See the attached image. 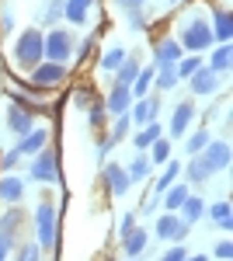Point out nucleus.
I'll return each instance as SVG.
<instances>
[{"instance_id":"obj_15","label":"nucleus","mask_w":233,"mask_h":261,"mask_svg":"<svg viewBox=\"0 0 233 261\" xmlns=\"http://www.w3.org/2000/svg\"><path fill=\"white\" fill-rule=\"evenodd\" d=\"M45 146H49V129H45V125H35L32 133H24V136L14 143V150H18L21 157H35Z\"/></svg>"},{"instance_id":"obj_4","label":"nucleus","mask_w":233,"mask_h":261,"mask_svg":"<svg viewBox=\"0 0 233 261\" xmlns=\"http://www.w3.org/2000/svg\"><path fill=\"white\" fill-rule=\"evenodd\" d=\"M42 49H45V60L49 63L70 66V60L77 56V35L66 32V28H53V32L45 35V42H42Z\"/></svg>"},{"instance_id":"obj_41","label":"nucleus","mask_w":233,"mask_h":261,"mask_svg":"<svg viewBox=\"0 0 233 261\" xmlns=\"http://www.w3.org/2000/svg\"><path fill=\"white\" fill-rule=\"evenodd\" d=\"M213 254H216V261H233V241H219L213 247Z\"/></svg>"},{"instance_id":"obj_18","label":"nucleus","mask_w":233,"mask_h":261,"mask_svg":"<svg viewBox=\"0 0 233 261\" xmlns=\"http://www.w3.org/2000/svg\"><path fill=\"white\" fill-rule=\"evenodd\" d=\"M21 199H24V178L0 174V205H21Z\"/></svg>"},{"instance_id":"obj_13","label":"nucleus","mask_w":233,"mask_h":261,"mask_svg":"<svg viewBox=\"0 0 233 261\" xmlns=\"http://www.w3.org/2000/svg\"><path fill=\"white\" fill-rule=\"evenodd\" d=\"M35 125H39V122H35V115H32L28 108H21V105H14V101L7 105V129H11L14 140H21L24 133H32Z\"/></svg>"},{"instance_id":"obj_42","label":"nucleus","mask_w":233,"mask_h":261,"mask_svg":"<svg viewBox=\"0 0 233 261\" xmlns=\"http://www.w3.org/2000/svg\"><path fill=\"white\" fill-rule=\"evenodd\" d=\"M133 230H136V213H125L122 223H118V241H122L125 233H133Z\"/></svg>"},{"instance_id":"obj_29","label":"nucleus","mask_w":233,"mask_h":261,"mask_svg":"<svg viewBox=\"0 0 233 261\" xmlns=\"http://www.w3.org/2000/svg\"><path fill=\"white\" fill-rule=\"evenodd\" d=\"M153 66H139V73H136V81H133V101H139V98H146L150 94V87H153Z\"/></svg>"},{"instance_id":"obj_30","label":"nucleus","mask_w":233,"mask_h":261,"mask_svg":"<svg viewBox=\"0 0 233 261\" xmlns=\"http://www.w3.org/2000/svg\"><path fill=\"white\" fill-rule=\"evenodd\" d=\"M125 60H129L125 45H112V49H105V56H101V70H105V73H115Z\"/></svg>"},{"instance_id":"obj_33","label":"nucleus","mask_w":233,"mask_h":261,"mask_svg":"<svg viewBox=\"0 0 233 261\" xmlns=\"http://www.w3.org/2000/svg\"><path fill=\"white\" fill-rule=\"evenodd\" d=\"M171 150H174V146H171V140H167V136H160V140L146 150V157H150V164H160V167H164V164L171 161Z\"/></svg>"},{"instance_id":"obj_14","label":"nucleus","mask_w":233,"mask_h":261,"mask_svg":"<svg viewBox=\"0 0 233 261\" xmlns=\"http://www.w3.org/2000/svg\"><path fill=\"white\" fill-rule=\"evenodd\" d=\"M185 56V49L177 45V39H160L153 45V56H150V66L160 70V66H177V60Z\"/></svg>"},{"instance_id":"obj_37","label":"nucleus","mask_w":233,"mask_h":261,"mask_svg":"<svg viewBox=\"0 0 233 261\" xmlns=\"http://www.w3.org/2000/svg\"><path fill=\"white\" fill-rule=\"evenodd\" d=\"M14 261H45V254L39 251V244H35V241H28V244H21V247H18Z\"/></svg>"},{"instance_id":"obj_11","label":"nucleus","mask_w":233,"mask_h":261,"mask_svg":"<svg viewBox=\"0 0 233 261\" xmlns=\"http://www.w3.org/2000/svg\"><path fill=\"white\" fill-rule=\"evenodd\" d=\"M219 87H223V77H216L209 66H202L198 73L188 77V91H192L195 98H216V94H219Z\"/></svg>"},{"instance_id":"obj_2","label":"nucleus","mask_w":233,"mask_h":261,"mask_svg":"<svg viewBox=\"0 0 233 261\" xmlns=\"http://www.w3.org/2000/svg\"><path fill=\"white\" fill-rule=\"evenodd\" d=\"M177 45L188 53V56H202L205 49H213V32H209V21L202 18V14H195L181 24V32H177Z\"/></svg>"},{"instance_id":"obj_22","label":"nucleus","mask_w":233,"mask_h":261,"mask_svg":"<svg viewBox=\"0 0 233 261\" xmlns=\"http://www.w3.org/2000/svg\"><path fill=\"white\" fill-rule=\"evenodd\" d=\"M146 244H150V230L136 226L133 233H125V237H122V254H125V258H139Z\"/></svg>"},{"instance_id":"obj_51","label":"nucleus","mask_w":233,"mask_h":261,"mask_svg":"<svg viewBox=\"0 0 233 261\" xmlns=\"http://www.w3.org/2000/svg\"><path fill=\"white\" fill-rule=\"evenodd\" d=\"M108 261H115V258H108Z\"/></svg>"},{"instance_id":"obj_28","label":"nucleus","mask_w":233,"mask_h":261,"mask_svg":"<svg viewBox=\"0 0 233 261\" xmlns=\"http://www.w3.org/2000/svg\"><path fill=\"white\" fill-rule=\"evenodd\" d=\"M209 140H213L209 125H202V129L188 133V136H185V153H188V157H198V153H202V150L209 146Z\"/></svg>"},{"instance_id":"obj_25","label":"nucleus","mask_w":233,"mask_h":261,"mask_svg":"<svg viewBox=\"0 0 233 261\" xmlns=\"http://www.w3.org/2000/svg\"><path fill=\"white\" fill-rule=\"evenodd\" d=\"M160 136H164V125H160V122H150V125H143L136 136H133V146H136V153H146V150H150V146H153Z\"/></svg>"},{"instance_id":"obj_47","label":"nucleus","mask_w":233,"mask_h":261,"mask_svg":"<svg viewBox=\"0 0 233 261\" xmlns=\"http://www.w3.org/2000/svg\"><path fill=\"white\" fill-rule=\"evenodd\" d=\"M118 7H122V11H129V7H136V0H115Z\"/></svg>"},{"instance_id":"obj_20","label":"nucleus","mask_w":233,"mask_h":261,"mask_svg":"<svg viewBox=\"0 0 233 261\" xmlns=\"http://www.w3.org/2000/svg\"><path fill=\"white\" fill-rule=\"evenodd\" d=\"M205 66L213 70L216 77L230 73V66H233V42H226V45H213V56H209V63H205Z\"/></svg>"},{"instance_id":"obj_9","label":"nucleus","mask_w":233,"mask_h":261,"mask_svg":"<svg viewBox=\"0 0 233 261\" xmlns=\"http://www.w3.org/2000/svg\"><path fill=\"white\" fill-rule=\"evenodd\" d=\"M188 223L181 220L177 213H160L157 216V223H153V233L160 237V241H171V244H181L185 237H188Z\"/></svg>"},{"instance_id":"obj_44","label":"nucleus","mask_w":233,"mask_h":261,"mask_svg":"<svg viewBox=\"0 0 233 261\" xmlns=\"http://www.w3.org/2000/svg\"><path fill=\"white\" fill-rule=\"evenodd\" d=\"M0 32H4V35L14 32V11H0Z\"/></svg>"},{"instance_id":"obj_27","label":"nucleus","mask_w":233,"mask_h":261,"mask_svg":"<svg viewBox=\"0 0 233 261\" xmlns=\"http://www.w3.org/2000/svg\"><path fill=\"white\" fill-rule=\"evenodd\" d=\"M177 216H181V220L188 223V226H195V223L202 220V216H205V199H202V195H188V199H185V205H181V209H177Z\"/></svg>"},{"instance_id":"obj_50","label":"nucleus","mask_w":233,"mask_h":261,"mask_svg":"<svg viewBox=\"0 0 233 261\" xmlns=\"http://www.w3.org/2000/svg\"><path fill=\"white\" fill-rule=\"evenodd\" d=\"M125 261H143V258H125Z\"/></svg>"},{"instance_id":"obj_39","label":"nucleus","mask_w":233,"mask_h":261,"mask_svg":"<svg viewBox=\"0 0 233 261\" xmlns=\"http://www.w3.org/2000/svg\"><path fill=\"white\" fill-rule=\"evenodd\" d=\"M108 112H105V105H91V108H87V122H91V129H105V125H108Z\"/></svg>"},{"instance_id":"obj_19","label":"nucleus","mask_w":233,"mask_h":261,"mask_svg":"<svg viewBox=\"0 0 233 261\" xmlns=\"http://www.w3.org/2000/svg\"><path fill=\"white\" fill-rule=\"evenodd\" d=\"M192 195V185H185V181H174L164 195H160V209L164 213H177L181 205H185V199Z\"/></svg>"},{"instance_id":"obj_5","label":"nucleus","mask_w":233,"mask_h":261,"mask_svg":"<svg viewBox=\"0 0 233 261\" xmlns=\"http://www.w3.org/2000/svg\"><path fill=\"white\" fill-rule=\"evenodd\" d=\"M28 178L35 181V185H59V153L53 146H45V150H39V153L32 157Z\"/></svg>"},{"instance_id":"obj_26","label":"nucleus","mask_w":233,"mask_h":261,"mask_svg":"<svg viewBox=\"0 0 233 261\" xmlns=\"http://www.w3.org/2000/svg\"><path fill=\"white\" fill-rule=\"evenodd\" d=\"M181 167H185V164H181V161H174V157H171V161L164 164L160 178L153 181V195H164V192H167V188H171V185H174V181L181 178Z\"/></svg>"},{"instance_id":"obj_24","label":"nucleus","mask_w":233,"mask_h":261,"mask_svg":"<svg viewBox=\"0 0 233 261\" xmlns=\"http://www.w3.org/2000/svg\"><path fill=\"white\" fill-rule=\"evenodd\" d=\"M125 174H129V181H133V185H139V181H150V174H153V164H150V157H146V153H133V161L125 164Z\"/></svg>"},{"instance_id":"obj_1","label":"nucleus","mask_w":233,"mask_h":261,"mask_svg":"<svg viewBox=\"0 0 233 261\" xmlns=\"http://www.w3.org/2000/svg\"><path fill=\"white\" fill-rule=\"evenodd\" d=\"M32 223H35V244H39L42 254H49L56 247L59 237V216H56V202L53 199H42L32 213Z\"/></svg>"},{"instance_id":"obj_21","label":"nucleus","mask_w":233,"mask_h":261,"mask_svg":"<svg viewBox=\"0 0 233 261\" xmlns=\"http://www.w3.org/2000/svg\"><path fill=\"white\" fill-rule=\"evenodd\" d=\"M91 11H94V0H66L63 4V18L70 24H87Z\"/></svg>"},{"instance_id":"obj_8","label":"nucleus","mask_w":233,"mask_h":261,"mask_svg":"<svg viewBox=\"0 0 233 261\" xmlns=\"http://www.w3.org/2000/svg\"><path fill=\"white\" fill-rule=\"evenodd\" d=\"M230 157H233V150H230V143H226V140H209V146L198 153V161L205 164V171H209L213 178H216V174H223V171L230 167Z\"/></svg>"},{"instance_id":"obj_49","label":"nucleus","mask_w":233,"mask_h":261,"mask_svg":"<svg viewBox=\"0 0 233 261\" xmlns=\"http://www.w3.org/2000/svg\"><path fill=\"white\" fill-rule=\"evenodd\" d=\"M164 4H167V7H174V4H177V0H164Z\"/></svg>"},{"instance_id":"obj_12","label":"nucleus","mask_w":233,"mask_h":261,"mask_svg":"<svg viewBox=\"0 0 233 261\" xmlns=\"http://www.w3.org/2000/svg\"><path fill=\"white\" fill-rule=\"evenodd\" d=\"M157 115H160V94H146V98L133 101V108H129V119H133V125H150V122H157Z\"/></svg>"},{"instance_id":"obj_48","label":"nucleus","mask_w":233,"mask_h":261,"mask_svg":"<svg viewBox=\"0 0 233 261\" xmlns=\"http://www.w3.org/2000/svg\"><path fill=\"white\" fill-rule=\"evenodd\" d=\"M185 261H209V258H205V254H188Z\"/></svg>"},{"instance_id":"obj_3","label":"nucleus","mask_w":233,"mask_h":261,"mask_svg":"<svg viewBox=\"0 0 233 261\" xmlns=\"http://www.w3.org/2000/svg\"><path fill=\"white\" fill-rule=\"evenodd\" d=\"M42 42H45V35H42L39 28H24L18 39H14V49H11V56H14V63H18L21 70H35L42 60H45V49H42Z\"/></svg>"},{"instance_id":"obj_7","label":"nucleus","mask_w":233,"mask_h":261,"mask_svg":"<svg viewBox=\"0 0 233 261\" xmlns=\"http://www.w3.org/2000/svg\"><path fill=\"white\" fill-rule=\"evenodd\" d=\"M66 77H70V66L42 60L39 66L32 70V87H35V91H53V87H59V84H66Z\"/></svg>"},{"instance_id":"obj_17","label":"nucleus","mask_w":233,"mask_h":261,"mask_svg":"<svg viewBox=\"0 0 233 261\" xmlns=\"http://www.w3.org/2000/svg\"><path fill=\"white\" fill-rule=\"evenodd\" d=\"M101 105H105V112H108V115H112V119H115V115H129V108H133V91H129V87H112V91H108V98L101 101Z\"/></svg>"},{"instance_id":"obj_35","label":"nucleus","mask_w":233,"mask_h":261,"mask_svg":"<svg viewBox=\"0 0 233 261\" xmlns=\"http://www.w3.org/2000/svg\"><path fill=\"white\" fill-rule=\"evenodd\" d=\"M153 87H157V91H174V87H177L174 66H160V70L153 73Z\"/></svg>"},{"instance_id":"obj_10","label":"nucleus","mask_w":233,"mask_h":261,"mask_svg":"<svg viewBox=\"0 0 233 261\" xmlns=\"http://www.w3.org/2000/svg\"><path fill=\"white\" fill-rule=\"evenodd\" d=\"M101 181H105V188H108L112 199H125L129 188H133V181H129V174H125L122 164H105V167H101Z\"/></svg>"},{"instance_id":"obj_43","label":"nucleus","mask_w":233,"mask_h":261,"mask_svg":"<svg viewBox=\"0 0 233 261\" xmlns=\"http://www.w3.org/2000/svg\"><path fill=\"white\" fill-rule=\"evenodd\" d=\"M188 258V251H185V244H174V247H167V254L160 261H185Z\"/></svg>"},{"instance_id":"obj_40","label":"nucleus","mask_w":233,"mask_h":261,"mask_svg":"<svg viewBox=\"0 0 233 261\" xmlns=\"http://www.w3.org/2000/svg\"><path fill=\"white\" fill-rule=\"evenodd\" d=\"M94 87H77V94H73V105H77V108H84V112H87V108H91V105H94Z\"/></svg>"},{"instance_id":"obj_16","label":"nucleus","mask_w":233,"mask_h":261,"mask_svg":"<svg viewBox=\"0 0 233 261\" xmlns=\"http://www.w3.org/2000/svg\"><path fill=\"white\" fill-rule=\"evenodd\" d=\"M209 32H213L216 45H226L233 42V18L226 7H213V21H209Z\"/></svg>"},{"instance_id":"obj_23","label":"nucleus","mask_w":233,"mask_h":261,"mask_svg":"<svg viewBox=\"0 0 233 261\" xmlns=\"http://www.w3.org/2000/svg\"><path fill=\"white\" fill-rule=\"evenodd\" d=\"M205 213H209V220H213L223 233H230V230H233V205H230V202L219 199V202H213V205H205Z\"/></svg>"},{"instance_id":"obj_45","label":"nucleus","mask_w":233,"mask_h":261,"mask_svg":"<svg viewBox=\"0 0 233 261\" xmlns=\"http://www.w3.org/2000/svg\"><path fill=\"white\" fill-rule=\"evenodd\" d=\"M157 209H160V195H153V199H146L139 213H143V216H150V213H157Z\"/></svg>"},{"instance_id":"obj_6","label":"nucleus","mask_w":233,"mask_h":261,"mask_svg":"<svg viewBox=\"0 0 233 261\" xmlns=\"http://www.w3.org/2000/svg\"><path fill=\"white\" fill-rule=\"evenodd\" d=\"M192 122H195V101L185 98L174 105V112H171V122H167V129H164V136L167 140H185L188 133H192Z\"/></svg>"},{"instance_id":"obj_38","label":"nucleus","mask_w":233,"mask_h":261,"mask_svg":"<svg viewBox=\"0 0 233 261\" xmlns=\"http://www.w3.org/2000/svg\"><path fill=\"white\" fill-rule=\"evenodd\" d=\"M122 14H125V21H129L133 32H143V28H146V11H143V7H129V11H122Z\"/></svg>"},{"instance_id":"obj_36","label":"nucleus","mask_w":233,"mask_h":261,"mask_svg":"<svg viewBox=\"0 0 233 261\" xmlns=\"http://www.w3.org/2000/svg\"><path fill=\"white\" fill-rule=\"evenodd\" d=\"M21 161H24V157H21L14 146H11V150H0V171H4V174H14L21 167Z\"/></svg>"},{"instance_id":"obj_31","label":"nucleus","mask_w":233,"mask_h":261,"mask_svg":"<svg viewBox=\"0 0 233 261\" xmlns=\"http://www.w3.org/2000/svg\"><path fill=\"white\" fill-rule=\"evenodd\" d=\"M63 4H66V0H49L45 11L39 14V24H45V28H59V21H63Z\"/></svg>"},{"instance_id":"obj_34","label":"nucleus","mask_w":233,"mask_h":261,"mask_svg":"<svg viewBox=\"0 0 233 261\" xmlns=\"http://www.w3.org/2000/svg\"><path fill=\"white\" fill-rule=\"evenodd\" d=\"M136 73H139V63H136V60H125V63H122V66L115 70V73H112V77H115L118 87H133Z\"/></svg>"},{"instance_id":"obj_46","label":"nucleus","mask_w":233,"mask_h":261,"mask_svg":"<svg viewBox=\"0 0 233 261\" xmlns=\"http://www.w3.org/2000/svg\"><path fill=\"white\" fill-rule=\"evenodd\" d=\"M91 45H94V35L80 39V45H77V56H87V53H91Z\"/></svg>"},{"instance_id":"obj_32","label":"nucleus","mask_w":233,"mask_h":261,"mask_svg":"<svg viewBox=\"0 0 233 261\" xmlns=\"http://www.w3.org/2000/svg\"><path fill=\"white\" fill-rule=\"evenodd\" d=\"M202 66H205V60H202V56H181V60H177V66H174V73H177V81H188V77H192V73H198Z\"/></svg>"}]
</instances>
